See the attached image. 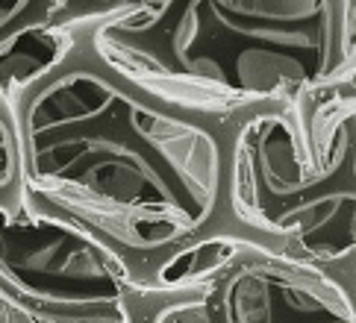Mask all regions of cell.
<instances>
[{"instance_id": "cell-1", "label": "cell", "mask_w": 356, "mask_h": 323, "mask_svg": "<svg viewBox=\"0 0 356 323\" xmlns=\"http://www.w3.org/2000/svg\"><path fill=\"white\" fill-rule=\"evenodd\" d=\"M83 27L56 68L9 100L21 135V197L97 235L159 294L154 279L168 258L215 235H241L227 179L245 115L150 92L100 59Z\"/></svg>"}, {"instance_id": "cell-2", "label": "cell", "mask_w": 356, "mask_h": 323, "mask_svg": "<svg viewBox=\"0 0 356 323\" xmlns=\"http://www.w3.org/2000/svg\"><path fill=\"white\" fill-rule=\"evenodd\" d=\"M95 53L183 106L248 115L356 80V3L138 0L83 27Z\"/></svg>"}, {"instance_id": "cell-3", "label": "cell", "mask_w": 356, "mask_h": 323, "mask_svg": "<svg viewBox=\"0 0 356 323\" xmlns=\"http://www.w3.org/2000/svg\"><path fill=\"white\" fill-rule=\"evenodd\" d=\"M227 197L245 238L356 276V80L248 112L233 133Z\"/></svg>"}, {"instance_id": "cell-4", "label": "cell", "mask_w": 356, "mask_h": 323, "mask_svg": "<svg viewBox=\"0 0 356 323\" xmlns=\"http://www.w3.org/2000/svg\"><path fill=\"white\" fill-rule=\"evenodd\" d=\"M356 276L324 270L250 238L195 282L130 300L133 323H356Z\"/></svg>"}, {"instance_id": "cell-5", "label": "cell", "mask_w": 356, "mask_h": 323, "mask_svg": "<svg viewBox=\"0 0 356 323\" xmlns=\"http://www.w3.org/2000/svg\"><path fill=\"white\" fill-rule=\"evenodd\" d=\"M0 279L27 303L68 317L130 315L150 294L97 235L30 203H0Z\"/></svg>"}, {"instance_id": "cell-6", "label": "cell", "mask_w": 356, "mask_h": 323, "mask_svg": "<svg viewBox=\"0 0 356 323\" xmlns=\"http://www.w3.org/2000/svg\"><path fill=\"white\" fill-rule=\"evenodd\" d=\"M80 24H54V27H33L0 44V100H15L24 88L56 68L77 44Z\"/></svg>"}, {"instance_id": "cell-7", "label": "cell", "mask_w": 356, "mask_h": 323, "mask_svg": "<svg viewBox=\"0 0 356 323\" xmlns=\"http://www.w3.org/2000/svg\"><path fill=\"white\" fill-rule=\"evenodd\" d=\"M24 191L21 135L9 100H0V203H18Z\"/></svg>"}, {"instance_id": "cell-8", "label": "cell", "mask_w": 356, "mask_h": 323, "mask_svg": "<svg viewBox=\"0 0 356 323\" xmlns=\"http://www.w3.org/2000/svg\"><path fill=\"white\" fill-rule=\"evenodd\" d=\"M0 323H133L130 315L118 317H68V315H54L44 308L27 303L18 297L3 279H0Z\"/></svg>"}]
</instances>
